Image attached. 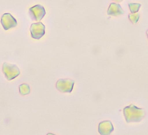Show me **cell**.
I'll use <instances>...</instances> for the list:
<instances>
[{
  "label": "cell",
  "instance_id": "cell-1",
  "mask_svg": "<svg viewBox=\"0 0 148 135\" xmlns=\"http://www.w3.org/2000/svg\"><path fill=\"white\" fill-rule=\"evenodd\" d=\"M123 113L125 120L127 123L139 122L145 115V112L143 109H139L133 104L125 107L123 109Z\"/></svg>",
  "mask_w": 148,
  "mask_h": 135
},
{
  "label": "cell",
  "instance_id": "cell-2",
  "mask_svg": "<svg viewBox=\"0 0 148 135\" xmlns=\"http://www.w3.org/2000/svg\"><path fill=\"white\" fill-rule=\"evenodd\" d=\"M3 72L6 78L9 81L14 79L20 73L18 68L16 65L8 64L7 62L4 63L3 65Z\"/></svg>",
  "mask_w": 148,
  "mask_h": 135
},
{
  "label": "cell",
  "instance_id": "cell-3",
  "mask_svg": "<svg viewBox=\"0 0 148 135\" xmlns=\"http://www.w3.org/2000/svg\"><path fill=\"white\" fill-rule=\"evenodd\" d=\"M31 36L35 39H40L45 33V26L41 22L33 23L30 28Z\"/></svg>",
  "mask_w": 148,
  "mask_h": 135
},
{
  "label": "cell",
  "instance_id": "cell-4",
  "mask_svg": "<svg viewBox=\"0 0 148 135\" xmlns=\"http://www.w3.org/2000/svg\"><path fill=\"white\" fill-rule=\"evenodd\" d=\"M29 13L33 20L40 21L46 14L44 7L40 5H36L29 9Z\"/></svg>",
  "mask_w": 148,
  "mask_h": 135
},
{
  "label": "cell",
  "instance_id": "cell-5",
  "mask_svg": "<svg viewBox=\"0 0 148 135\" xmlns=\"http://www.w3.org/2000/svg\"><path fill=\"white\" fill-rule=\"evenodd\" d=\"M75 81L70 79H59L57 84V88L62 92H71L73 91Z\"/></svg>",
  "mask_w": 148,
  "mask_h": 135
},
{
  "label": "cell",
  "instance_id": "cell-6",
  "mask_svg": "<svg viewBox=\"0 0 148 135\" xmlns=\"http://www.w3.org/2000/svg\"><path fill=\"white\" fill-rule=\"evenodd\" d=\"M1 23L5 30L14 28L17 25V20L10 13H5L1 16Z\"/></svg>",
  "mask_w": 148,
  "mask_h": 135
},
{
  "label": "cell",
  "instance_id": "cell-7",
  "mask_svg": "<svg viewBox=\"0 0 148 135\" xmlns=\"http://www.w3.org/2000/svg\"><path fill=\"white\" fill-rule=\"evenodd\" d=\"M114 130V126L110 121H103L99 124L98 132L101 135H110Z\"/></svg>",
  "mask_w": 148,
  "mask_h": 135
},
{
  "label": "cell",
  "instance_id": "cell-8",
  "mask_svg": "<svg viewBox=\"0 0 148 135\" xmlns=\"http://www.w3.org/2000/svg\"><path fill=\"white\" fill-rule=\"evenodd\" d=\"M107 13L108 15L110 16H118L123 14L124 13V12L120 4L116 3H111L109 7Z\"/></svg>",
  "mask_w": 148,
  "mask_h": 135
},
{
  "label": "cell",
  "instance_id": "cell-9",
  "mask_svg": "<svg viewBox=\"0 0 148 135\" xmlns=\"http://www.w3.org/2000/svg\"><path fill=\"white\" fill-rule=\"evenodd\" d=\"M19 89H20V94L22 95H26L30 92L29 86L26 84H23L21 85L19 87Z\"/></svg>",
  "mask_w": 148,
  "mask_h": 135
},
{
  "label": "cell",
  "instance_id": "cell-10",
  "mask_svg": "<svg viewBox=\"0 0 148 135\" xmlns=\"http://www.w3.org/2000/svg\"><path fill=\"white\" fill-rule=\"evenodd\" d=\"M130 12L132 13H136L139 12V8L141 7V4L136 3H130L129 4Z\"/></svg>",
  "mask_w": 148,
  "mask_h": 135
},
{
  "label": "cell",
  "instance_id": "cell-11",
  "mask_svg": "<svg viewBox=\"0 0 148 135\" xmlns=\"http://www.w3.org/2000/svg\"><path fill=\"white\" fill-rule=\"evenodd\" d=\"M129 20H130V22L133 23V24H136L138 22L139 20L140 17V14L139 13H132L130 14L129 16Z\"/></svg>",
  "mask_w": 148,
  "mask_h": 135
},
{
  "label": "cell",
  "instance_id": "cell-12",
  "mask_svg": "<svg viewBox=\"0 0 148 135\" xmlns=\"http://www.w3.org/2000/svg\"><path fill=\"white\" fill-rule=\"evenodd\" d=\"M113 1H115L116 2H118V3H120V2H121L123 0H113Z\"/></svg>",
  "mask_w": 148,
  "mask_h": 135
},
{
  "label": "cell",
  "instance_id": "cell-13",
  "mask_svg": "<svg viewBox=\"0 0 148 135\" xmlns=\"http://www.w3.org/2000/svg\"><path fill=\"white\" fill-rule=\"evenodd\" d=\"M48 135H55V134H51V133H49Z\"/></svg>",
  "mask_w": 148,
  "mask_h": 135
},
{
  "label": "cell",
  "instance_id": "cell-14",
  "mask_svg": "<svg viewBox=\"0 0 148 135\" xmlns=\"http://www.w3.org/2000/svg\"><path fill=\"white\" fill-rule=\"evenodd\" d=\"M146 33H147V37H148V30H147V32H146Z\"/></svg>",
  "mask_w": 148,
  "mask_h": 135
}]
</instances>
